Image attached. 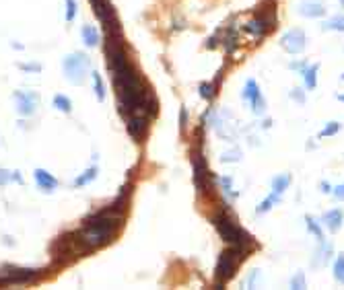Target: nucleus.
<instances>
[{
	"instance_id": "1",
	"label": "nucleus",
	"mask_w": 344,
	"mask_h": 290,
	"mask_svg": "<svg viewBox=\"0 0 344 290\" xmlns=\"http://www.w3.org/2000/svg\"><path fill=\"white\" fill-rule=\"evenodd\" d=\"M107 60L111 68V80L120 99V107L124 115H146L148 107V95L142 87L140 76L136 70L130 66L126 58V52L122 50L120 44H109L107 46Z\"/></svg>"
},
{
	"instance_id": "2",
	"label": "nucleus",
	"mask_w": 344,
	"mask_h": 290,
	"mask_svg": "<svg viewBox=\"0 0 344 290\" xmlns=\"http://www.w3.org/2000/svg\"><path fill=\"white\" fill-rule=\"evenodd\" d=\"M212 222H214V227H216L218 235H221L227 243H231V247H237V249H241V251L245 253L247 245H252V237H249L247 233H243L227 214H218V216H214Z\"/></svg>"
},
{
	"instance_id": "3",
	"label": "nucleus",
	"mask_w": 344,
	"mask_h": 290,
	"mask_svg": "<svg viewBox=\"0 0 344 290\" xmlns=\"http://www.w3.org/2000/svg\"><path fill=\"white\" fill-rule=\"evenodd\" d=\"M89 68H91L89 56L79 54V52L68 54L64 60H62V70H64V76H66V80L72 82V85H83Z\"/></svg>"
},
{
	"instance_id": "4",
	"label": "nucleus",
	"mask_w": 344,
	"mask_h": 290,
	"mask_svg": "<svg viewBox=\"0 0 344 290\" xmlns=\"http://www.w3.org/2000/svg\"><path fill=\"white\" fill-rule=\"evenodd\" d=\"M241 257H243V251L237 249V247H231V249L221 253L218 264H216V272H214L218 284H225L227 280H231L235 276V272H237V268L241 264Z\"/></svg>"
},
{
	"instance_id": "5",
	"label": "nucleus",
	"mask_w": 344,
	"mask_h": 290,
	"mask_svg": "<svg viewBox=\"0 0 344 290\" xmlns=\"http://www.w3.org/2000/svg\"><path fill=\"white\" fill-rule=\"evenodd\" d=\"M13 101H15V109L19 115L29 117L37 111L40 105V95L33 91H15L13 93Z\"/></svg>"
},
{
	"instance_id": "6",
	"label": "nucleus",
	"mask_w": 344,
	"mask_h": 290,
	"mask_svg": "<svg viewBox=\"0 0 344 290\" xmlns=\"http://www.w3.org/2000/svg\"><path fill=\"white\" fill-rule=\"evenodd\" d=\"M35 278H37V270H31V268L5 266L0 270V284H27Z\"/></svg>"
},
{
	"instance_id": "7",
	"label": "nucleus",
	"mask_w": 344,
	"mask_h": 290,
	"mask_svg": "<svg viewBox=\"0 0 344 290\" xmlns=\"http://www.w3.org/2000/svg\"><path fill=\"white\" fill-rule=\"evenodd\" d=\"M280 46L289 54H301L305 50V33L303 29H289L287 33L280 37Z\"/></svg>"
},
{
	"instance_id": "8",
	"label": "nucleus",
	"mask_w": 344,
	"mask_h": 290,
	"mask_svg": "<svg viewBox=\"0 0 344 290\" xmlns=\"http://www.w3.org/2000/svg\"><path fill=\"white\" fill-rule=\"evenodd\" d=\"M91 5H93V9H95V15H97L105 25H109V27L118 25L116 13H113V9H111L109 0H91Z\"/></svg>"
},
{
	"instance_id": "9",
	"label": "nucleus",
	"mask_w": 344,
	"mask_h": 290,
	"mask_svg": "<svg viewBox=\"0 0 344 290\" xmlns=\"http://www.w3.org/2000/svg\"><path fill=\"white\" fill-rule=\"evenodd\" d=\"M146 130H148L146 115H132V117L128 119V132L132 134V138H134L136 142H140V140L144 138Z\"/></svg>"
},
{
	"instance_id": "10",
	"label": "nucleus",
	"mask_w": 344,
	"mask_h": 290,
	"mask_svg": "<svg viewBox=\"0 0 344 290\" xmlns=\"http://www.w3.org/2000/svg\"><path fill=\"white\" fill-rule=\"evenodd\" d=\"M33 177H35V183H37V187H40L42 191H46V193L56 191L58 179H56L52 173H48L46 169H35V171H33Z\"/></svg>"
},
{
	"instance_id": "11",
	"label": "nucleus",
	"mask_w": 344,
	"mask_h": 290,
	"mask_svg": "<svg viewBox=\"0 0 344 290\" xmlns=\"http://www.w3.org/2000/svg\"><path fill=\"white\" fill-rule=\"evenodd\" d=\"M299 15L303 17H309V19H318V17H324L326 15V9L322 3H314V0H303L299 5Z\"/></svg>"
},
{
	"instance_id": "12",
	"label": "nucleus",
	"mask_w": 344,
	"mask_h": 290,
	"mask_svg": "<svg viewBox=\"0 0 344 290\" xmlns=\"http://www.w3.org/2000/svg\"><path fill=\"white\" fill-rule=\"evenodd\" d=\"M342 220H344V214H342V210H330V212H326V214H324V218H322L324 227H326L330 233H336V231H340V227H342Z\"/></svg>"
},
{
	"instance_id": "13",
	"label": "nucleus",
	"mask_w": 344,
	"mask_h": 290,
	"mask_svg": "<svg viewBox=\"0 0 344 290\" xmlns=\"http://www.w3.org/2000/svg\"><path fill=\"white\" fill-rule=\"evenodd\" d=\"M81 37H83L85 46L95 48V46L99 44V31L93 27V25H83V27H81Z\"/></svg>"
},
{
	"instance_id": "14",
	"label": "nucleus",
	"mask_w": 344,
	"mask_h": 290,
	"mask_svg": "<svg viewBox=\"0 0 344 290\" xmlns=\"http://www.w3.org/2000/svg\"><path fill=\"white\" fill-rule=\"evenodd\" d=\"M194 171H196V187L200 191H206V165L200 154H198V160H194Z\"/></svg>"
},
{
	"instance_id": "15",
	"label": "nucleus",
	"mask_w": 344,
	"mask_h": 290,
	"mask_svg": "<svg viewBox=\"0 0 344 290\" xmlns=\"http://www.w3.org/2000/svg\"><path fill=\"white\" fill-rule=\"evenodd\" d=\"M245 31H247V33H252L254 37H260V35L268 33L266 19H254V21H249V23L245 25Z\"/></svg>"
},
{
	"instance_id": "16",
	"label": "nucleus",
	"mask_w": 344,
	"mask_h": 290,
	"mask_svg": "<svg viewBox=\"0 0 344 290\" xmlns=\"http://www.w3.org/2000/svg\"><path fill=\"white\" fill-rule=\"evenodd\" d=\"M318 70H320V64H314V66H307L303 70V78H305V87L309 91H314L318 87Z\"/></svg>"
},
{
	"instance_id": "17",
	"label": "nucleus",
	"mask_w": 344,
	"mask_h": 290,
	"mask_svg": "<svg viewBox=\"0 0 344 290\" xmlns=\"http://www.w3.org/2000/svg\"><path fill=\"white\" fill-rule=\"evenodd\" d=\"M97 173H99V167H97V165H93V167H89L85 173H81V175L72 181V185H74V187H83V185H87V183H91L93 179H95V177H97Z\"/></svg>"
},
{
	"instance_id": "18",
	"label": "nucleus",
	"mask_w": 344,
	"mask_h": 290,
	"mask_svg": "<svg viewBox=\"0 0 344 290\" xmlns=\"http://www.w3.org/2000/svg\"><path fill=\"white\" fill-rule=\"evenodd\" d=\"M289 185H291V175H278L272 179V191L278 193V196H283Z\"/></svg>"
},
{
	"instance_id": "19",
	"label": "nucleus",
	"mask_w": 344,
	"mask_h": 290,
	"mask_svg": "<svg viewBox=\"0 0 344 290\" xmlns=\"http://www.w3.org/2000/svg\"><path fill=\"white\" fill-rule=\"evenodd\" d=\"M258 95H262V93H260V89H258V82H256L254 78H249V80L245 82V87H243V99L252 103Z\"/></svg>"
},
{
	"instance_id": "20",
	"label": "nucleus",
	"mask_w": 344,
	"mask_h": 290,
	"mask_svg": "<svg viewBox=\"0 0 344 290\" xmlns=\"http://www.w3.org/2000/svg\"><path fill=\"white\" fill-rule=\"evenodd\" d=\"M91 78H93V91H95L97 101H105V87H103L99 72H91Z\"/></svg>"
},
{
	"instance_id": "21",
	"label": "nucleus",
	"mask_w": 344,
	"mask_h": 290,
	"mask_svg": "<svg viewBox=\"0 0 344 290\" xmlns=\"http://www.w3.org/2000/svg\"><path fill=\"white\" fill-rule=\"evenodd\" d=\"M54 107L62 113H70L72 111V101L68 99L66 95H56L54 97Z\"/></svg>"
},
{
	"instance_id": "22",
	"label": "nucleus",
	"mask_w": 344,
	"mask_h": 290,
	"mask_svg": "<svg viewBox=\"0 0 344 290\" xmlns=\"http://www.w3.org/2000/svg\"><path fill=\"white\" fill-rule=\"evenodd\" d=\"M278 202H280V196H278V193H274V191H272L270 196H268V198H266V200H264L260 206H258V210H256V212H258V214H264V212H268V210H270L274 204H278Z\"/></svg>"
},
{
	"instance_id": "23",
	"label": "nucleus",
	"mask_w": 344,
	"mask_h": 290,
	"mask_svg": "<svg viewBox=\"0 0 344 290\" xmlns=\"http://www.w3.org/2000/svg\"><path fill=\"white\" fill-rule=\"evenodd\" d=\"M324 29H332V31H344V15L332 17L330 21L324 23Z\"/></svg>"
},
{
	"instance_id": "24",
	"label": "nucleus",
	"mask_w": 344,
	"mask_h": 290,
	"mask_svg": "<svg viewBox=\"0 0 344 290\" xmlns=\"http://www.w3.org/2000/svg\"><path fill=\"white\" fill-rule=\"evenodd\" d=\"M305 220H307V229L316 235V239H318L320 243H324V233H322V229H320V224H318L314 218H311V216H305Z\"/></svg>"
},
{
	"instance_id": "25",
	"label": "nucleus",
	"mask_w": 344,
	"mask_h": 290,
	"mask_svg": "<svg viewBox=\"0 0 344 290\" xmlns=\"http://www.w3.org/2000/svg\"><path fill=\"white\" fill-rule=\"evenodd\" d=\"M334 276L340 284H344V255H338V260L334 264Z\"/></svg>"
},
{
	"instance_id": "26",
	"label": "nucleus",
	"mask_w": 344,
	"mask_h": 290,
	"mask_svg": "<svg viewBox=\"0 0 344 290\" xmlns=\"http://www.w3.org/2000/svg\"><path fill=\"white\" fill-rule=\"evenodd\" d=\"M17 68L19 70H25V72H42L44 70V66L40 62H21V64H17Z\"/></svg>"
},
{
	"instance_id": "27",
	"label": "nucleus",
	"mask_w": 344,
	"mask_h": 290,
	"mask_svg": "<svg viewBox=\"0 0 344 290\" xmlns=\"http://www.w3.org/2000/svg\"><path fill=\"white\" fill-rule=\"evenodd\" d=\"M249 105H252V111H254L256 115H262V113L266 111V99H264L262 95H258L256 99H254L252 103H249Z\"/></svg>"
},
{
	"instance_id": "28",
	"label": "nucleus",
	"mask_w": 344,
	"mask_h": 290,
	"mask_svg": "<svg viewBox=\"0 0 344 290\" xmlns=\"http://www.w3.org/2000/svg\"><path fill=\"white\" fill-rule=\"evenodd\" d=\"M64 3H66V23H72L77 17L79 5H77V0H64Z\"/></svg>"
},
{
	"instance_id": "29",
	"label": "nucleus",
	"mask_w": 344,
	"mask_h": 290,
	"mask_svg": "<svg viewBox=\"0 0 344 290\" xmlns=\"http://www.w3.org/2000/svg\"><path fill=\"white\" fill-rule=\"evenodd\" d=\"M340 130V123L338 121H330L326 128H324V130L320 132V138H328V136H334L336 132Z\"/></svg>"
},
{
	"instance_id": "30",
	"label": "nucleus",
	"mask_w": 344,
	"mask_h": 290,
	"mask_svg": "<svg viewBox=\"0 0 344 290\" xmlns=\"http://www.w3.org/2000/svg\"><path fill=\"white\" fill-rule=\"evenodd\" d=\"M307 284H305V274L303 272H297L293 278H291V288H299V290H303Z\"/></svg>"
},
{
	"instance_id": "31",
	"label": "nucleus",
	"mask_w": 344,
	"mask_h": 290,
	"mask_svg": "<svg viewBox=\"0 0 344 290\" xmlns=\"http://www.w3.org/2000/svg\"><path fill=\"white\" fill-rule=\"evenodd\" d=\"M239 158H241V152H239V150H233V152H225L221 160H223V163H229V160H233V163H237Z\"/></svg>"
},
{
	"instance_id": "32",
	"label": "nucleus",
	"mask_w": 344,
	"mask_h": 290,
	"mask_svg": "<svg viewBox=\"0 0 344 290\" xmlns=\"http://www.w3.org/2000/svg\"><path fill=\"white\" fill-rule=\"evenodd\" d=\"M11 181H13V171L0 169V185H9Z\"/></svg>"
},
{
	"instance_id": "33",
	"label": "nucleus",
	"mask_w": 344,
	"mask_h": 290,
	"mask_svg": "<svg viewBox=\"0 0 344 290\" xmlns=\"http://www.w3.org/2000/svg\"><path fill=\"white\" fill-rule=\"evenodd\" d=\"M291 97H293L295 101H299V103H305V93H303L301 89H293V91H291Z\"/></svg>"
},
{
	"instance_id": "34",
	"label": "nucleus",
	"mask_w": 344,
	"mask_h": 290,
	"mask_svg": "<svg viewBox=\"0 0 344 290\" xmlns=\"http://www.w3.org/2000/svg\"><path fill=\"white\" fill-rule=\"evenodd\" d=\"M332 193H334V198H336V200H342V202H344V183H342V185H338V187H334V189H332Z\"/></svg>"
},
{
	"instance_id": "35",
	"label": "nucleus",
	"mask_w": 344,
	"mask_h": 290,
	"mask_svg": "<svg viewBox=\"0 0 344 290\" xmlns=\"http://www.w3.org/2000/svg\"><path fill=\"white\" fill-rule=\"evenodd\" d=\"M200 91H202V97H204V99H210V97H212V93H210V85H200Z\"/></svg>"
},
{
	"instance_id": "36",
	"label": "nucleus",
	"mask_w": 344,
	"mask_h": 290,
	"mask_svg": "<svg viewBox=\"0 0 344 290\" xmlns=\"http://www.w3.org/2000/svg\"><path fill=\"white\" fill-rule=\"evenodd\" d=\"M256 278H258V270H254V272H252V276H249V280L245 282V286H247V288H254V282H256Z\"/></svg>"
},
{
	"instance_id": "37",
	"label": "nucleus",
	"mask_w": 344,
	"mask_h": 290,
	"mask_svg": "<svg viewBox=\"0 0 344 290\" xmlns=\"http://www.w3.org/2000/svg\"><path fill=\"white\" fill-rule=\"evenodd\" d=\"M13 181H17L19 185H23V183H25V179H23L21 171H13Z\"/></svg>"
},
{
	"instance_id": "38",
	"label": "nucleus",
	"mask_w": 344,
	"mask_h": 290,
	"mask_svg": "<svg viewBox=\"0 0 344 290\" xmlns=\"http://www.w3.org/2000/svg\"><path fill=\"white\" fill-rule=\"evenodd\" d=\"M291 70H305L303 62H291Z\"/></svg>"
},
{
	"instance_id": "39",
	"label": "nucleus",
	"mask_w": 344,
	"mask_h": 290,
	"mask_svg": "<svg viewBox=\"0 0 344 290\" xmlns=\"http://www.w3.org/2000/svg\"><path fill=\"white\" fill-rule=\"evenodd\" d=\"M320 187H322V191H324V193H330V191L334 189V187H332V185H328L326 181H322V183H320Z\"/></svg>"
},
{
	"instance_id": "40",
	"label": "nucleus",
	"mask_w": 344,
	"mask_h": 290,
	"mask_svg": "<svg viewBox=\"0 0 344 290\" xmlns=\"http://www.w3.org/2000/svg\"><path fill=\"white\" fill-rule=\"evenodd\" d=\"M223 185H225V191H229V193H231V187H233V183H231V181H229L227 177L223 179Z\"/></svg>"
},
{
	"instance_id": "41",
	"label": "nucleus",
	"mask_w": 344,
	"mask_h": 290,
	"mask_svg": "<svg viewBox=\"0 0 344 290\" xmlns=\"http://www.w3.org/2000/svg\"><path fill=\"white\" fill-rule=\"evenodd\" d=\"M338 101H342V103H344V95H338Z\"/></svg>"
},
{
	"instance_id": "42",
	"label": "nucleus",
	"mask_w": 344,
	"mask_h": 290,
	"mask_svg": "<svg viewBox=\"0 0 344 290\" xmlns=\"http://www.w3.org/2000/svg\"><path fill=\"white\" fill-rule=\"evenodd\" d=\"M340 5H342V7H344V0H340Z\"/></svg>"
},
{
	"instance_id": "43",
	"label": "nucleus",
	"mask_w": 344,
	"mask_h": 290,
	"mask_svg": "<svg viewBox=\"0 0 344 290\" xmlns=\"http://www.w3.org/2000/svg\"><path fill=\"white\" fill-rule=\"evenodd\" d=\"M340 80H344V74H342V76H340Z\"/></svg>"
}]
</instances>
